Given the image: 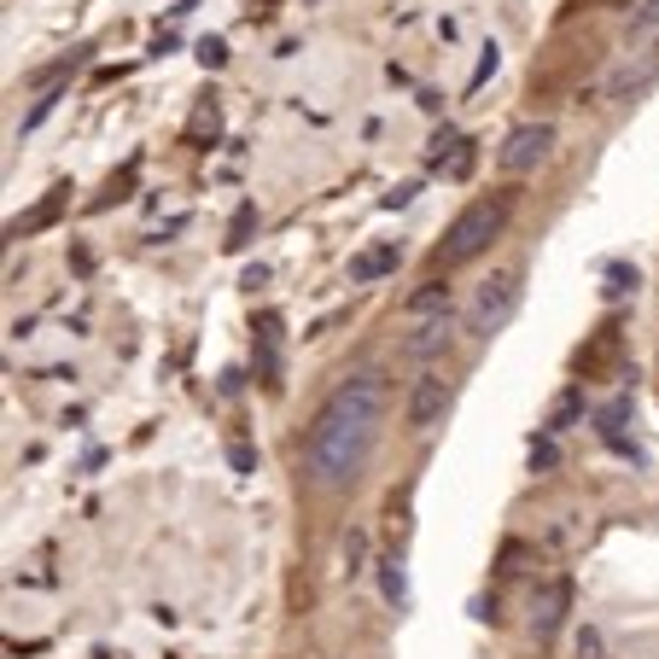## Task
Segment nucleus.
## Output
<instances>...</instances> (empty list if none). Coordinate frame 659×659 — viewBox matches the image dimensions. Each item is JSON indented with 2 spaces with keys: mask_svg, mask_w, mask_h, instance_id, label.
Listing matches in <instances>:
<instances>
[{
  "mask_svg": "<svg viewBox=\"0 0 659 659\" xmlns=\"http://www.w3.org/2000/svg\"><path fill=\"white\" fill-rule=\"evenodd\" d=\"M53 106H59V94H47V99H35V111L24 117V135H30V129H35V123H41V117H47Z\"/></svg>",
  "mask_w": 659,
  "mask_h": 659,
  "instance_id": "aec40b11",
  "label": "nucleus"
},
{
  "mask_svg": "<svg viewBox=\"0 0 659 659\" xmlns=\"http://www.w3.org/2000/svg\"><path fill=\"white\" fill-rule=\"evenodd\" d=\"M653 24H659V0H642V12L630 18V30H636V35H648Z\"/></svg>",
  "mask_w": 659,
  "mask_h": 659,
  "instance_id": "a211bd4d",
  "label": "nucleus"
},
{
  "mask_svg": "<svg viewBox=\"0 0 659 659\" xmlns=\"http://www.w3.org/2000/svg\"><path fill=\"white\" fill-rule=\"evenodd\" d=\"M561 613H566V584H549L538 602H531V630L554 636V630H561Z\"/></svg>",
  "mask_w": 659,
  "mask_h": 659,
  "instance_id": "1a4fd4ad",
  "label": "nucleus"
},
{
  "mask_svg": "<svg viewBox=\"0 0 659 659\" xmlns=\"http://www.w3.org/2000/svg\"><path fill=\"white\" fill-rule=\"evenodd\" d=\"M513 310H520V269H502V275H490L479 293H472V304H467V333H472V339L502 333V327L513 321Z\"/></svg>",
  "mask_w": 659,
  "mask_h": 659,
  "instance_id": "7ed1b4c3",
  "label": "nucleus"
},
{
  "mask_svg": "<svg viewBox=\"0 0 659 659\" xmlns=\"http://www.w3.org/2000/svg\"><path fill=\"white\" fill-rule=\"evenodd\" d=\"M403 245H374V252H362L357 263H350V280H380L385 269H397Z\"/></svg>",
  "mask_w": 659,
  "mask_h": 659,
  "instance_id": "9d476101",
  "label": "nucleus"
},
{
  "mask_svg": "<svg viewBox=\"0 0 659 659\" xmlns=\"http://www.w3.org/2000/svg\"><path fill=\"white\" fill-rule=\"evenodd\" d=\"M380 589H385V602H391V607H403V602H408V578H403V566H397V561H385V566H380Z\"/></svg>",
  "mask_w": 659,
  "mask_h": 659,
  "instance_id": "f8f14e48",
  "label": "nucleus"
},
{
  "mask_svg": "<svg viewBox=\"0 0 659 659\" xmlns=\"http://www.w3.org/2000/svg\"><path fill=\"white\" fill-rule=\"evenodd\" d=\"M385 403H391V385L380 368H362V374H350L327 391V403L316 408L310 432H304V479L327 490V497L357 485L380 444Z\"/></svg>",
  "mask_w": 659,
  "mask_h": 659,
  "instance_id": "f257e3e1",
  "label": "nucleus"
},
{
  "mask_svg": "<svg viewBox=\"0 0 659 659\" xmlns=\"http://www.w3.org/2000/svg\"><path fill=\"white\" fill-rule=\"evenodd\" d=\"M508 211H513V199H508V193H502V199H479V204H467V211L449 222L444 245H438V269H461V263L485 257V252H490V240L502 234Z\"/></svg>",
  "mask_w": 659,
  "mask_h": 659,
  "instance_id": "f03ea898",
  "label": "nucleus"
},
{
  "mask_svg": "<svg viewBox=\"0 0 659 659\" xmlns=\"http://www.w3.org/2000/svg\"><path fill=\"white\" fill-rule=\"evenodd\" d=\"M630 286H636V269H625V263H613V269H607V298L630 293Z\"/></svg>",
  "mask_w": 659,
  "mask_h": 659,
  "instance_id": "dca6fc26",
  "label": "nucleus"
},
{
  "mask_svg": "<svg viewBox=\"0 0 659 659\" xmlns=\"http://www.w3.org/2000/svg\"><path fill=\"white\" fill-rule=\"evenodd\" d=\"M653 76H659V47H642L636 59H625V65L607 76V99H636V94H648Z\"/></svg>",
  "mask_w": 659,
  "mask_h": 659,
  "instance_id": "423d86ee",
  "label": "nucleus"
},
{
  "mask_svg": "<svg viewBox=\"0 0 659 659\" xmlns=\"http://www.w3.org/2000/svg\"><path fill=\"white\" fill-rule=\"evenodd\" d=\"M578 408H584V391H578V385H572V391H566V397H561V403H554V408H549V421H543V432H566L572 421H578Z\"/></svg>",
  "mask_w": 659,
  "mask_h": 659,
  "instance_id": "9b49d317",
  "label": "nucleus"
},
{
  "mask_svg": "<svg viewBox=\"0 0 659 659\" xmlns=\"http://www.w3.org/2000/svg\"><path fill=\"white\" fill-rule=\"evenodd\" d=\"M554 461H561V449H554V432H549L543 444H531V467H554Z\"/></svg>",
  "mask_w": 659,
  "mask_h": 659,
  "instance_id": "f3484780",
  "label": "nucleus"
},
{
  "mask_svg": "<svg viewBox=\"0 0 659 659\" xmlns=\"http://www.w3.org/2000/svg\"><path fill=\"white\" fill-rule=\"evenodd\" d=\"M403 316H408V321H432V316H449V286H444V280H426L421 293H408Z\"/></svg>",
  "mask_w": 659,
  "mask_h": 659,
  "instance_id": "6e6552de",
  "label": "nucleus"
},
{
  "mask_svg": "<svg viewBox=\"0 0 659 659\" xmlns=\"http://www.w3.org/2000/svg\"><path fill=\"white\" fill-rule=\"evenodd\" d=\"M449 339H456V316H432V321H421L415 333L403 339V357L408 362H432L438 350H449Z\"/></svg>",
  "mask_w": 659,
  "mask_h": 659,
  "instance_id": "0eeeda50",
  "label": "nucleus"
},
{
  "mask_svg": "<svg viewBox=\"0 0 659 659\" xmlns=\"http://www.w3.org/2000/svg\"><path fill=\"white\" fill-rule=\"evenodd\" d=\"M497 65H502V53L497 47H485V59H479V71H472V82H467V94H479L490 76H497Z\"/></svg>",
  "mask_w": 659,
  "mask_h": 659,
  "instance_id": "4468645a",
  "label": "nucleus"
},
{
  "mask_svg": "<svg viewBox=\"0 0 659 659\" xmlns=\"http://www.w3.org/2000/svg\"><path fill=\"white\" fill-rule=\"evenodd\" d=\"M578 659H607V642H602V630H595V625L578 630Z\"/></svg>",
  "mask_w": 659,
  "mask_h": 659,
  "instance_id": "2eb2a0df",
  "label": "nucleus"
},
{
  "mask_svg": "<svg viewBox=\"0 0 659 659\" xmlns=\"http://www.w3.org/2000/svg\"><path fill=\"white\" fill-rule=\"evenodd\" d=\"M362 554H368V538H362V531H350V543H344V561H350V572H362Z\"/></svg>",
  "mask_w": 659,
  "mask_h": 659,
  "instance_id": "6ab92c4d",
  "label": "nucleus"
},
{
  "mask_svg": "<svg viewBox=\"0 0 659 659\" xmlns=\"http://www.w3.org/2000/svg\"><path fill=\"white\" fill-rule=\"evenodd\" d=\"M549 152H554V123H520V129L502 140L497 163H502L508 176H531Z\"/></svg>",
  "mask_w": 659,
  "mask_h": 659,
  "instance_id": "20e7f679",
  "label": "nucleus"
},
{
  "mask_svg": "<svg viewBox=\"0 0 659 659\" xmlns=\"http://www.w3.org/2000/svg\"><path fill=\"white\" fill-rule=\"evenodd\" d=\"M449 380L444 374H426L415 380V391H408V403H403V421H408V432H432V426H444V415H449Z\"/></svg>",
  "mask_w": 659,
  "mask_h": 659,
  "instance_id": "39448f33",
  "label": "nucleus"
},
{
  "mask_svg": "<svg viewBox=\"0 0 659 659\" xmlns=\"http://www.w3.org/2000/svg\"><path fill=\"white\" fill-rule=\"evenodd\" d=\"M199 65H204V71H222V65H228V41H222V35H204V41H199Z\"/></svg>",
  "mask_w": 659,
  "mask_h": 659,
  "instance_id": "ddd939ff",
  "label": "nucleus"
}]
</instances>
